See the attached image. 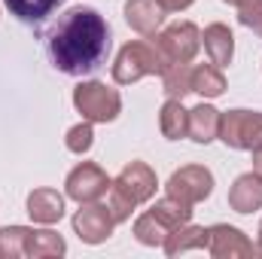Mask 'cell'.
<instances>
[{"label":"cell","mask_w":262,"mask_h":259,"mask_svg":"<svg viewBox=\"0 0 262 259\" xmlns=\"http://www.w3.org/2000/svg\"><path fill=\"white\" fill-rule=\"evenodd\" d=\"M49 61L67 76H89L107 64L110 25L89 6H73L52 25L46 37Z\"/></svg>","instance_id":"1"},{"label":"cell","mask_w":262,"mask_h":259,"mask_svg":"<svg viewBox=\"0 0 262 259\" xmlns=\"http://www.w3.org/2000/svg\"><path fill=\"white\" fill-rule=\"evenodd\" d=\"M165 61L156 49V43H143V40H131L119 49L116 61H113V82L119 85H131L149 73H162Z\"/></svg>","instance_id":"2"},{"label":"cell","mask_w":262,"mask_h":259,"mask_svg":"<svg viewBox=\"0 0 262 259\" xmlns=\"http://www.w3.org/2000/svg\"><path fill=\"white\" fill-rule=\"evenodd\" d=\"M73 107L89 122H113L122 110V98L116 89H107L104 82H79L73 89Z\"/></svg>","instance_id":"3"},{"label":"cell","mask_w":262,"mask_h":259,"mask_svg":"<svg viewBox=\"0 0 262 259\" xmlns=\"http://www.w3.org/2000/svg\"><path fill=\"white\" fill-rule=\"evenodd\" d=\"M152 43H156V49H159L165 67L189 64L198 55V49H201V31H198L192 21H174V25H168Z\"/></svg>","instance_id":"4"},{"label":"cell","mask_w":262,"mask_h":259,"mask_svg":"<svg viewBox=\"0 0 262 259\" xmlns=\"http://www.w3.org/2000/svg\"><path fill=\"white\" fill-rule=\"evenodd\" d=\"M216 137L232 149H256L262 146V113L256 110H229L220 113Z\"/></svg>","instance_id":"5"},{"label":"cell","mask_w":262,"mask_h":259,"mask_svg":"<svg viewBox=\"0 0 262 259\" xmlns=\"http://www.w3.org/2000/svg\"><path fill=\"white\" fill-rule=\"evenodd\" d=\"M110 186H113V180H110L107 171L98 168L95 162L76 165L64 180L67 195H70L73 201H79V204H85V201H101L104 195L110 192Z\"/></svg>","instance_id":"6"},{"label":"cell","mask_w":262,"mask_h":259,"mask_svg":"<svg viewBox=\"0 0 262 259\" xmlns=\"http://www.w3.org/2000/svg\"><path fill=\"white\" fill-rule=\"evenodd\" d=\"M113 226H116V220H113L110 207L101 204V201H85V204L76 210V217H73V232H76L85 244H101V241H107V238L113 235Z\"/></svg>","instance_id":"7"},{"label":"cell","mask_w":262,"mask_h":259,"mask_svg":"<svg viewBox=\"0 0 262 259\" xmlns=\"http://www.w3.org/2000/svg\"><path fill=\"white\" fill-rule=\"evenodd\" d=\"M156 171L149 168V165H143V162H131L125 165L122 171H119V177L113 180V192H119L122 198H128L131 204L137 207V204H143V201H149L152 195H156Z\"/></svg>","instance_id":"8"},{"label":"cell","mask_w":262,"mask_h":259,"mask_svg":"<svg viewBox=\"0 0 262 259\" xmlns=\"http://www.w3.org/2000/svg\"><path fill=\"white\" fill-rule=\"evenodd\" d=\"M210 192H213V174L201 165H186V168L174 171L168 180V195H174L186 204H198Z\"/></svg>","instance_id":"9"},{"label":"cell","mask_w":262,"mask_h":259,"mask_svg":"<svg viewBox=\"0 0 262 259\" xmlns=\"http://www.w3.org/2000/svg\"><path fill=\"white\" fill-rule=\"evenodd\" d=\"M207 235H210L207 253L216 256V259H238V256H253V253H256V247L247 241V235L238 232L235 226L220 223V226H210Z\"/></svg>","instance_id":"10"},{"label":"cell","mask_w":262,"mask_h":259,"mask_svg":"<svg viewBox=\"0 0 262 259\" xmlns=\"http://www.w3.org/2000/svg\"><path fill=\"white\" fill-rule=\"evenodd\" d=\"M201 43H204V52H207L210 64L216 67L232 64V58H235V37H232V31L226 25H220V21L207 25L204 34H201Z\"/></svg>","instance_id":"11"},{"label":"cell","mask_w":262,"mask_h":259,"mask_svg":"<svg viewBox=\"0 0 262 259\" xmlns=\"http://www.w3.org/2000/svg\"><path fill=\"white\" fill-rule=\"evenodd\" d=\"M28 213L34 223H43V226H52L64 217V195L58 189H34L28 195Z\"/></svg>","instance_id":"12"},{"label":"cell","mask_w":262,"mask_h":259,"mask_svg":"<svg viewBox=\"0 0 262 259\" xmlns=\"http://www.w3.org/2000/svg\"><path fill=\"white\" fill-rule=\"evenodd\" d=\"M165 12L168 9L162 6V0H128L125 3V21L137 34H156Z\"/></svg>","instance_id":"13"},{"label":"cell","mask_w":262,"mask_h":259,"mask_svg":"<svg viewBox=\"0 0 262 259\" xmlns=\"http://www.w3.org/2000/svg\"><path fill=\"white\" fill-rule=\"evenodd\" d=\"M229 204L238 213H253L262 207V177L256 174H241L232 189H229Z\"/></svg>","instance_id":"14"},{"label":"cell","mask_w":262,"mask_h":259,"mask_svg":"<svg viewBox=\"0 0 262 259\" xmlns=\"http://www.w3.org/2000/svg\"><path fill=\"white\" fill-rule=\"evenodd\" d=\"M207 241H210V235H207V229H201V226H180V229H174L168 238H165V253L168 256H180V253H186V250H207Z\"/></svg>","instance_id":"15"},{"label":"cell","mask_w":262,"mask_h":259,"mask_svg":"<svg viewBox=\"0 0 262 259\" xmlns=\"http://www.w3.org/2000/svg\"><path fill=\"white\" fill-rule=\"evenodd\" d=\"M159 128L168 140H180V137H189V110L183 107V101L177 98H168L162 104V113H159Z\"/></svg>","instance_id":"16"},{"label":"cell","mask_w":262,"mask_h":259,"mask_svg":"<svg viewBox=\"0 0 262 259\" xmlns=\"http://www.w3.org/2000/svg\"><path fill=\"white\" fill-rule=\"evenodd\" d=\"M67 244L64 238L52 229H31L28 232V241H25V256H34V259H52V256H64Z\"/></svg>","instance_id":"17"},{"label":"cell","mask_w":262,"mask_h":259,"mask_svg":"<svg viewBox=\"0 0 262 259\" xmlns=\"http://www.w3.org/2000/svg\"><path fill=\"white\" fill-rule=\"evenodd\" d=\"M168 232H174V229H180V226H186L189 220H192V204H186V201H180V198H174V195H165V198H159L156 204H152V210H149Z\"/></svg>","instance_id":"18"},{"label":"cell","mask_w":262,"mask_h":259,"mask_svg":"<svg viewBox=\"0 0 262 259\" xmlns=\"http://www.w3.org/2000/svg\"><path fill=\"white\" fill-rule=\"evenodd\" d=\"M6 3V9L18 18V21H25V25H40V21H46L64 0H3Z\"/></svg>","instance_id":"19"},{"label":"cell","mask_w":262,"mask_h":259,"mask_svg":"<svg viewBox=\"0 0 262 259\" xmlns=\"http://www.w3.org/2000/svg\"><path fill=\"white\" fill-rule=\"evenodd\" d=\"M216 131H220V110H213L210 104H198L195 110H189V137L195 143L216 140Z\"/></svg>","instance_id":"20"},{"label":"cell","mask_w":262,"mask_h":259,"mask_svg":"<svg viewBox=\"0 0 262 259\" xmlns=\"http://www.w3.org/2000/svg\"><path fill=\"white\" fill-rule=\"evenodd\" d=\"M192 92L204 98H220L226 92V76L216 64H195L192 67Z\"/></svg>","instance_id":"21"},{"label":"cell","mask_w":262,"mask_h":259,"mask_svg":"<svg viewBox=\"0 0 262 259\" xmlns=\"http://www.w3.org/2000/svg\"><path fill=\"white\" fill-rule=\"evenodd\" d=\"M162 89L168 98L183 101V95L192 92V64H171L162 70Z\"/></svg>","instance_id":"22"},{"label":"cell","mask_w":262,"mask_h":259,"mask_svg":"<svg viewBox=\"0 0 262 259\" xmlns=\"http://www.w3.org/2000/svg\"><path fill=\"white\" fill-rule=\"evenodd\" d=\"M171 232L146 210L143 217H137V223H134V238L140 241V244H146V247H159V244H165V238H168Z\"/></svg>","instance_id":"23"},{"label":"cell","mask_w":262,"mask_h":259,"mask_svg":"<svg viewBox=\"0 0 262 259\" xmlns=\"http://www.w3.org/2000/svg\"><path fill=\"white\" fill-rule=\"evenodd\" d=\"M28 232H31V229H25V226H6V229H0V259L25 256Z\"/></svg>","instance_id":"24"},{"label":"cell","mask_w":262,"mask_h":259,"mask_svg":"<svg viewBox=\"0 0 262 259\" xmlns=\"http://www.w3.org/2000/svg\"><path fill=\"white\" fill-rule=\"evenodd\" d=\"M238 21L262 37V0H238Z\"/></svg>","instance_id":"25"},{"label":"cell","mask_w":262,"mask_h":259,"mask_svg":"<svg viewBox=\"0 0 262 259\" xmlns=\"http://www.w3.org/2000/svg\"><path fill=\"white\" fill-rule=\"evenodd\" d=\"M92 137H95V131H92V122L85 119V122H79V125H73V128L67 131V149L70 153H76V156H82V153H89L92 149Z\"/></svg>","instance_id":"26"},{"label":"cell","mask_w":262,"mask_h":259,"mask_svg":"<svg viewBox=\"0 0 262 259\" xmlns=\"http://www.w3.org/2000/svg\"><path fill=\"white\" fill-rule=\"evenodd\" d=\"M107 207H110V213H113V220L116 223H125V220H131V210H134V204H131L128 198H122L119 192H107Z\"/></svg>","instance_id":"27"},{"label":"cell","mask_w":262,"mask_h":259,"mask_svg":"<svg viewBox=\"0 0 262 259\" xmlns=\"http://www.w3.org/2000/svg\"><path fill=\"white\" fill-rule=\"evenodd\" d=\"M195 0H162V6L168 9V12H183V9H189Z\"/></svg>","instance_id":"28"},{"label":"cell","mask_w":262,"mask_h":259,"mask_svg":"<svg viewBox=\"0 0 262 259\" xmlns=\"http://www.w3.org/2000/svg\"><path fill=\"white\" fill-rule=\"evenodd\" d=\"M253 174H256V177H262V146H256V149H253Z\"/></svg>","instance_id":"29"},{"label":"cell","mask_w":262,"mask_h":259,"mask_svg":"<svg viewBox=\"0 0 262 259\" xmlns=\"http://www.w3.org/2000/svg\"><path fill=\"white\" fill-rule=\"evenodd\" d=\"M259 238H256V253H262V223H259V232H256Z\"/></svg>","instance_id":"30"},{"label":"cell","mask_w":262,"mask_h":259,"mask_svg":"<svg viewBox=\"0 0 262 259\" xmlns=\"http://www.w3.org/2000/svg\"><path fill=\"white\" fill-rule=\"evenodd\" d=\"M226 3H232V6H235V3H238V0H226Z\"/></svg>","instance_id":"31"}]
</instances>
